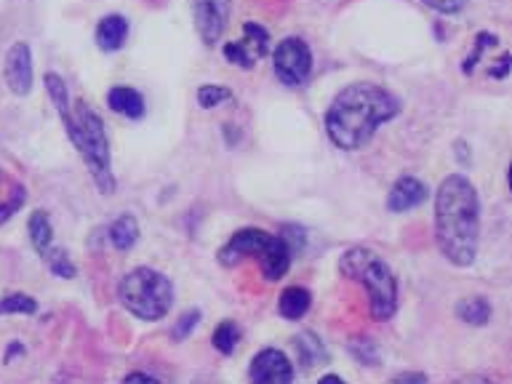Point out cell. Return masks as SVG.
<instances>
[{
    "label": "cell",
    "instance_id": "obj_16",
    "mask_svg": "<svg viewBox=\"0 0 512 384\" xmlns=\"http://www.w3.org/2000/svg\"><path fill=\"white\" fill-rule=\"evenodd\" d=\"M312 304V296L307 288L288 286L278 299V312L286 320H302Z\"/></svg>",
    "mask_w": 512,
    "mask_h": 384
},
{
    "label": "cell",
    "instance_id": "obj_25",
    "mask_svg": "<svg viewBox=\"0 0 512 384\" xmlns=\"http://www.w3.org/2000/svg\"><path fill=\"white\" fill-rule=\"evenodd\" d=\"M24 200H27V190H24V184L16 182L14 187H11V195H8V200L0 206V224L8 222L11 216L19 211V208L24 206Z\"/></svg>",
    "mask_w": 512,
    "mask_h": 384
},
{
    "label": "cell",
    "instance_id": "obj_14",
    "mask_svg": "<svg viewBox=\"0 0 512 384\" xmlns=\"http://www.w3.org/2000/svg\"><path fill=\"white\" fill-rule=\"evenodd\" d=\"M128 38V19L120 14H110L99 19L96 24V46L107 51V54H115L123 48Z\"/></svg>",
    "mask_w": 512,
    "mask_h": 384
},
{
    "label": "cell",
    "instance_id": "obj_13",
    "mask_svg": "<svg viewBox=\"0 0 512 384\" xmlns=\"http://www.w3.org/2000/svg\"><path fill=\"white\" fill-rule=\"evenodd\" d=\"M427 195H430L427 184L419 182L416 176H400L398 182L392 184L390 195H387V208L395 211V214H403V211L422 206Z\"/></svg>",
    "mask_w": 512,
    "mask_h": 384
},
{
    "label": "cell",
    "instance_id": "obj_2",
    "mask_svg": "<svg viewBox=\"0 0 512 384\" xmlns=\"http://www.w3.org/2000/svg\"><path fill=\"white\" fill-rule=\"evenodd\" d=\"M400 112V99L374 83H352L334 96L326 112V134L344 152L360 150L382 123Z\"/></svg>",
    "mask_w": 512,
    "mask_h": 384
},
{
    "label": "cell",
    "instance_id": "obj_4",
    "mask_svg": "<svg viewBox=\"0 0 512 384\" xmlns=\"http://www.w3.org/2000/svg\"><path fill=\"white\" fill-rule=\"evenodd\" d=\"M339 270L347 278L363 283L368 291V304L374 320L384 323L398 310V280L392 275L390 264L371 248H350L339 262Z\"/></svg>",
    "mask_w": 512,
    "mask_h": 384
},
{
    "label": "cell",
    "instance_id": "obj_18",
    "mask_svg": "<svg viewBox=\"0 0 512 384\" xmlns=\"http://www.w3.org/2000/svg\"><path fill=\"white\" fill-rule=\"evenodd\" d=\"M110 240L118 251H131V248L136 246V240H139V224H136L134 216H118V219L110 224Z\"/></svg>",
    "mask_w": 512,
    "mask_h": 384
},
{
    "label": "cell",
    "instance_id": "obj_21",
    "mask_svg": "<svg viewBox=\"0 0 512 384\" xmlns=\"http://www.w3.org/2000/svg\"><path fill=\"white\" fill-rule=\"evenodd\" d=\"M211 342H214V347L222 352V355H232L240 342L238 323H235V320H222V323L216 326L214 336H211Z\"/></svg>",
    "mask_w": 512,
    "mask_h": 384
},
{
    "label": "cell",
    "instance_id": "obj_12",
    "mask_svg": "<svg viewBox=\"0 0 512 384\" xmlns=\"http://www.w3.org/2000/svg\"><path fill=\"white\" fill-rule=\"evenodd\" d=\"M251 382L262 384H288L294 382V366L288 360L286 352L275 350V347H267L259 355H254L251 360Z\"/></svg>",
    "mask_w": 512,
    "mask_h": 384
},
{
    "label": "cell",
    "instance_id": "obj_19",
    "mask_svg": "<svg viewBox=\"0 0 512 384\" xmlns=\"http://www.w3.org/2000/svg\"><path fill=\"white\" fill-rule=\"evenodd\" d=\"M296 355H299V366L304 371H310L312 366H318V360H326V350H323V342H320L318 336L310 334V331H304L294 339Z\"/></svg>",
    "mask_w": 512,
    "mask_h": 384
},
{
    "label": "cell",
    "instance_id": "obj_23",
    "mask_svg": "<svg viewBox=\"0 0 512 384\" xmlns=\"http://www.w3.org/2000/svg\"><path fill=\"white\" fill-rule=\"evenodd\" d=\"M496 43H499V38H496V35H491V32H478V38H475V51H472V56H467L462 64L464 75H472V70H475V64L480 62L483 51H486L488 46L494 48Z\"/></svg>",
    "mask_w": 512,
    "mask_h": 384
},
{
    "label": "cell",
    "instance_id": "obj_5",
    "mask_svg": "<svg viewBox=\"0 0 512 384\" xmlns=\"http://www.w3.org/2000/svg\"><path fill=\"white\" fill-rule=\"evenodd\" d=\"M246 256H259V267H262L264 280H280L291 267V256L294 251L288 248V243L280 235H270V232L256 230V227H246V230L235 232L227 246L219 251V262L224 267L238 264Z\"/></svg>",
    "mask_w": 512,
    "mask_h": 384
},
{
    "label": "cell",
    "instance_id": "obj_8",
    "mask_svg": "<svg viewBox=\"0 0 512 384\" xmlns=\"http://www.w3.org/2000/svg\"><path fill=\"white\" fill-rule=\"evenodd\" d=\"M272 62H275L278 80L288 88L304 86L312 75V51L307 40L302 38L280 40L275 46V54H272Z\"/></svg>",
    "mask_w": 512,
    "mask_h": 384
},
{
    "label": "cell",
    "instance_id": "obj_28",
    "mask_svg": "<svg viewBox=\"0 0 512 384\" xmlns=\"http://www.w3.org/2000/svg\"><path fill=\"white\" fill-rule=\"evenodd\" d=\"M488 75H491V78H499V80L510 75V54H507V51H504V54L499 56L494 64H491V67H488Z\"/></svg>",
    "mask_w": 512,
    "mask_h": 384
},
{
    "label": "cell",
    "instance_id": "obj_7",
    "mask_svg": "<svg viewBox=\"0 0 512 384\" xmlns=\"http://www.w3.org/2000/svg\"><path fill=\"white\" fill-rule=\"evenodd\" d=\"M27 235H30L32 248L38 251V256L46 262V267L54 272L56 278L70 280L78 275L70 254L64 248L54 246V227H51V219H48L46 211H32L30 222H27Z\"/></svg>",
    "mask_w": 512,
    "mask_h": 384
},
{
    "label": "cell",
    "instance_id": "obj_10",
    "mask_svg": "<svg viewBox=\"0 0 512 384\" xmlns=\"http://www.w3.org/2000/svg\"><path fill=\"white\" fill-rule=\"evenodd\" d=\"M190 3L200 40L206 46H216L230 22V0H190Z\"/></svg>",
    "mask_w": 512,
    "mask_h": 384
},
{
    "label": "cell",
    "instance_id": "obj_24",
    "mask_svg": "<svg viewBox=\"0 0 512 384\" xmlns=\"http://www.w3.org/2000/svg\"><path fill=\"white\" fill-rule=\"evenodd\" d=\"M350 352L360 360V363H366L368 368H374L376 363H379V347H376L371 339H352Z\"/></svg>",
    "mask_w": 512,
    "mask_h": 384
},
{
    "label": "cell",
    "instance_id": "obj_31",
    "mask_svg": "<svg viewBox=\"0 0 512 384\" xmlns=\"http://www.w3.org/2000/svg\"><path fill=\"white\" fill-rule=\"evenodd\" d=\"M320 382H336V384H342V376L326 374V376H320Z\"/></svg>",
    "mask_w": 512,
    "mask_h": 384
},
{
    "label": "cell",
    "instance_id": "obj_11",
    "mask_svg": "<svg viewBox=\"0 0 512 384\" xmlns=\"http://www.w3.org/2000/svg\"><path fill=\"white\" fill-rule=\"evenodd\" d=\"M3 78H6L8 91L14 96H27L35 83V70H32V51L30 43L14 40L6 51L3 62Z\"/></svg>",
    "mask_w": 512,
    "mask_h": 384
},
{
    "label": "cell",
    "instance_id": "obj_15",
    "mask_svg": "<svg viewBox=\"0 0 512 384\" xmlns=\"http://www.w3.org/2000/svg\"><path fill=\"white\" fill-rule=\"evenodd\" d=\"M107 104H110V110L115 115H123V118L139 120L147 110V104H144V96L131 86H112L107 91Z\"/></svg>",
    "mask_w": 512,
    "mask_h": 384
},
{
    "label": "cell",
    "instance_id": "obj_9",
    "mask_svg": "<svg viewBox=\"0 0 512 384\" xmlns=\"http://www.w3.org/2000/svg\"><path fill=\"white\" fill-rule=\"evenodd\" d=\"M270 51V32L262 24L246 22L243 24V38L232 40L224 46V59L240 70H251L256 62H262Z\"/></svg>",
    "mask_w": 512,
    "mask_h": 384
},
{
    "label": "cell",
    "instance_id": "obj_17",
    "mask_svg": "<svg viewBox=\"0 0 512 384\" xmlns=\"http://www.w3.org/2000/svg\"><path fill=\"white\" fill-rule=\"evenodd\" d=\"M456 318L470 326H486L491 320V304L486 296H467L462 302L456 304Z\"/></svg>",
    "mask_w": 512,
    "mask_h": 384
},
{
    "label": "cell",
    "instance_id": "obj_1",
    "mask_svg": "<svg viewBox=\"0 0 512 384\" xmlns=\"http://www.w3.org/2000/svg\"><path fill=\"white\" fill-rule=\"evenodd\" d=\"M478 238V190L467 176L451 174L435 195V243L454 267H470L478 259Z\"/></svg>",
    "mask_w": 512,
    "mask_h": 384
},
{
    "label": "cell",
    "instance_id": "obj_26",
    "mask_svg": "<svg viewBox=\"0 0 512 384\" xmlns=\"http://www.w3.org/2000/svg\"><path fill=\"white\" fill-rule=\"evenodd\" d=\"M198 320H200V310H187L182 318L176 320V326L171 328V336L182 342V339H187V334H190L192 328L198 326Z\"/></svg>",
    "mask_w": 512,
    "mask_h": 384
},
{
    "label": "cell",
    "instance_id": "obj_32",
    "mask_svg": "<svg viewBox=\"0 0 512 384\" xmlns=\"http://www.w3.org/2000/svg\"><path fill=\"white\" fill-rule=\"evenodd\" d=\"M0 179H3V171H0Z\"/></svg>",
    "mask_w": 512,
    "mask_h": 384
},
{
    "label": "cell",
    "instance_id": "obj_30",
    "mask_svg": "<svg viewBox=\"0 0 512 384\" xmlns=\"http://www.w3.org/2000/svg\"><path fill=\"white\" fill-rule=\"evenodd\" d=\"M123 382H158V379L150 374H126L123 376Z\"/></svg>",
    "mask_w": 512,
    "mask_h": 384
},
{
    "label": "cell",
    "instance_id": "obj_6",
    "mask_svg": "<svg viewBox=\"0 0 512 384\" xmlns=\"http://www.w3.org/2000/svg\"><path fill=\"white\" fill-rule=\"evenodd\" d=\"M118 299L139 320H160L174 304V286L163 272L136 267L118 283Z\"/></svg>",
    "mask_w": 512,
    "mask_h": 384
},
{
    "label": "cell",
    "instance_id": "obj_22",
    "mask_svg": "<svg viewBox=\"0 0 512 384\" xmlns=\"http://www.w3.org/2000/svg\"><path fill=\"white\" fill-rule=\"evenodd\" d=\"M232 99L230 88L227 86H214V83H206V86L198 88V104L203 110H214L222 102Z\"/></svg>",
    "mask_w": 512,
    "mask_h": 384
},
{
    "label": "cell",
    "instance_id": "obj_3",
    "mask_svg": "<svg viewBox=\"0 0 512 384\" xmlns=\"http://www.w3.org/2000/svg\"><path fill=\"white\" fill-rule=\"evenodd\" d=\"M43 80H46V91L51 96V102H54L56 112H59L64 131L70 136V142L78 147L80 158L86 160L96 187H99L102 195H112L115 192V176H112L110 142H107L102 118L96 115L94 107L86 99H78L75 110H72L70 99H67V83L56 72H46Z\"/></svg>",
    "mask_w": 512,
    "mask_h": 384
},
{
    "label": "cell",
    "instance_id": "obj_29",
    "mask_svg": "<svg viewBox=\"0 0 512 384\" xmlns=\"http://www.w3.org/2000/svg\"><path fill=\"white\" fill-rule=\"evenodd\" d=\"M395 382H427V374H398L395 376Z\"/></svg>",
    "mask_w": 512,
    "mask_h": 384
},
{
    "label": "cell",
    "instance_id": "obj_27",
    "mask_svg": "<svg viewBox=\"0 0 512 384\" xmlns=\"http://www.w3.org/2000/svg\"><path fill=\"white\" fill-rule=\"evenodd\" d=\"M422 3L438 14H459L467 6V0H422Z\"/></svg>",
    "mask_w": 512,
    "mask_h": 384
},
{
    "label": "cell",
    "instance_id": "obj_20",
    "mask_svg": "<svg viewBox=\"0 0 512 384\" xmlns=\"http://www.w3.org/2000/svg\"><path fill=\"white\" fill-rule=\"evenodd\" d=\"M35 312H38L35 296L22 294V291L0 296V315H35Z\"/></svg>",
    "mask_w": 512,
    "mask_h": 384
}]
</instances>
